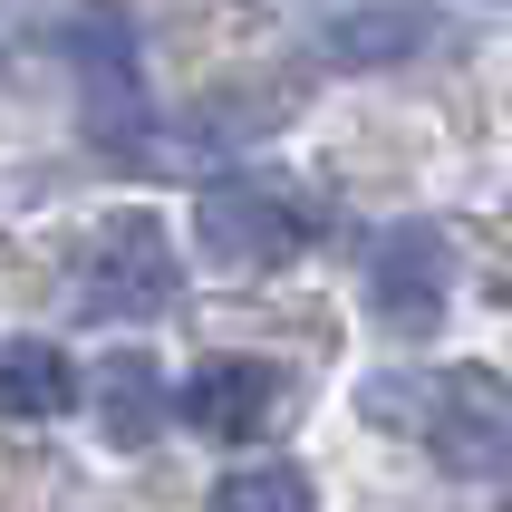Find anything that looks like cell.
I'll list each match as a JSON object with an SVG mask.
<instances>
[{"mask_svg": "<svg viewBox=\"0 0 512 512\" xmlns=\"http://www.w3.org/2000/svg\"><path fill=\"white\" fill-rule=\"evenodd\" d=\"M174 406H184V426L213 435V445H252V435H271L290 416V377L271 368V358H203Z\"/></svg>", "mask_w": 512, "mask_h": 512, "instance_id": "obj_4", "label": "cell"}, {"mask_svg": "<svg viewBox=\"0 0 512 512\" xmlns=\"http://www.w3.org/2000/svg\"><path fill=\"white\" fill-rule=\"evenodd\" d=\"M445 290H455V252L435 242V223L377 232V252H368V310L387 319V329H435V319H445Z\"/></svg>", "mask_w": 512, "mask_h": 512, "instance_id": "obj_5", "label": "cell"}, {"mask_svg": "<svg viewBox=\"0 0 512 512\" xmlns=\"http://www.w3.org/2000/svg\"><path fill=\"white\" fill-rule=\"evenodd\" d=\"M319 49L339 58V68H397V58L435 49V10H426V0H377V10H339V20L319 29Z\"/></svg>", "mask_w": 512, "mask_h": 512, "instance_id": "obj_6", "label": "cell"}, {"mask_svg": "<svg viewBox=\"0 0 512 512\" xmlns=\"http://www.w3.org/2000/svg\"><path fill=\"white\" fill-rule=\"evenodd\" d=\"M194 232H203V252L223 261V271H281V261H300L319 213L290 184H271V174H232V184H213L194 203Z\"/></svg>", "mask_w": 512, "mask_h": 512, "instance_id": "obj_2", "label": "cell"}, {"mask_svg": "<svg viewBox=\"0 0 512 512\" xmlns=\"http://www.w3.org/2000/svg\"><path fill=\"white\" fill-rule=\"evenodd\" d=\"M68 397H78L68 348H49V339H0V416H10V426L68 416Z\"/></svg>", "mask_w": 512, "mask_h": 512, "instance_id": "obj_7", "label": "cell"}, {"mask_svg": "<svg viewBox=\"0 0 512 512\" xmlns=\"http://www.w3.org/2000/svg\"><path fill=\"white\" fill-rule=\"evenodd\" d=\"M87 319H155L174 300V252L145 213H116L97 223V252H87V281H78Z\"/></svg>", "mask_w": 512, "mask_h": 512, "instance_id": "obj_3", "label": "cell"}, {"mask_svg": "<svg viewBox=\"0 0 512 512\" xmlns=\"http://www.w3.org/2000/svg\"><path fill=\"white\" fill-rule=\"evenodd\" d=\"M368 426H406L435 464L455 474H503L512 464V387L493 368H406L368 377Z\"/></svg>", "mask_w": 512, "mask_h": 512, "instance_id": "obj_1", "label": "cell"}, {"mask_svg": "<svg viewBox=\"0 0 512 512\" xmlns=\"http://www.w3.org/2000/svg\"><path fill=\"white\" fill-rule=\"evenodd\" d=\"M503 512H512V493H503Z\"/></svg>", "mask_w": 512, "mask_h": 512, "instance_id": "obj_10", "label": "cell"}, {"mask_svg": "<svg viewBox=\"0 0 512 512\" xmlns=\"http://www.w3.org/2000/svg\"><path fill=\"white\" fill-rule=\"evenodd\" d=\"M97 426H107V445H145L165 426V377H155L145 348H116L97 368Z\"/></svg>", "mask_w": 512, "mask_h": 512, "instance_id": "obj_8", "label": "cell"}, {"mask_svg": "<svg viewBox=\"0 0 512 512\" xmlns=\"http://www.w3.org/2000/svg\"><path fill=\"white\" fill-rule=\"evenodd\" d=\"M310 474L300 464H252V474H223L213 484V512H310Z\"/></svg>", "mask_w": 512, "mask_h": 512, "instance_id": "obj_9", "label": "cell"}]
</instances>
